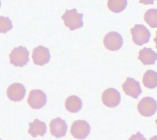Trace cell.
Segmentation results:
<instances>
[{
    "label": "cell",
    "mask_w": 157,
    "mask_h": 140,
    "mask_svg": "<svg viewBox=\"0 0 157 140\" xmlns=\"http://www.w3.org/2000/svg\"><path fill=\"white\" fill-rule=\"evenodd\" d=\"M13 28L12 22L8 17H0V30L1 33L6 34Z\"/></svg>",
    "instance_id": "cell-19"
},
{
    "label": "cell",
    "mask_w": 157,
    "mask_h": 140,
    "mask_svg": "<svg viewBox=\"0 0 157 140\" xmlns=\"http://www.w3.org/2000/svg\"><path fill=\"white\" fill-rule=\"evenodd\" d=\"M129 140H147L143 135L140 132H138L136 134L132 135L129 139Z\"/></svg>",
    "instance_id": "cell-20"
},
{
    "label": "cell",
    "mask_w": 157,
    "mask_h": 140,
    "mask_svg": "<svg viewBox=\"0 0 157 140\" xmlns=\"http://www.w3.org/2000/svg\"><path fill=\"white\" fill-rule=\"evenodd\" d=\"M156 35L155 38L154 39V41L156 43V48L157 49V31L156 32Z\"/></svg>",
    "instance_id": "cell-21"
},
{
    "label": "cell",
    "mask_w": 157,
    "mask_h": 140,
    "mask_svg": "<svg viewBox=\"0 0 157 140\" xmlns=\"http://www.w3.org/2000/svg\"><path fill=\"white\" fill-rule=\"evenodd\" d=\"M7 93L10 100L19 102L22 100L25 96L26 89L24 86L21 83H14L9 86Z\"/></svg>",
    "instance_id": "cell-12"
},
{
    "label": "cell",
    "mask_w": 157,
    "mask_h": 140,
    "mask_svg": "<svg viewBox=\"0 0 157 140\" xmlns=\"http://www.w3.org/2000/svg\"><path fill=\"white\" fill-rule=\"evenodd\" d=\"M127 5L126 0H109L108 2L109 10L116 13L123 11L126 8Z\"/></svg>",
    "instance_id": "cell-17"
},
{
    "label": "cell",
    "mask_w": 157,
    "mask_h": 140,
    "mask_svg": "<svg viewBox=\"0 0 157 140\" xmlns=\"http://www.w3.org/2000/svg\"></svg>",
    "instance_id": "cell-24"
},
{
    "label": "cell",
    "mask_w": 157,
    "mask_h": 140,
    "mask_svg": "<svg viewBox=\"0 0 157 140\" xmlns=\"http://www.w3.org/2000/svg\"><path fill=\"white\" fill-rule=\"evenodd\" d=\"M149 140H157V136H155L151 138Z\"/></svg>",
    "instance_id": "cell-22"
},
{
    "label": "cell",
    "mask_w": 157,
    "mask_h": 140,
    "mask_svg": "<svg viewBox=\"0 0 157 140\" xmlns=\"http://www.w3.org/2000/svg\"><path fill=\"white\" fill-rule=\"evenodd\" d=\"M137 108L141 115L148 117L154 115L156 112L157 103L153 98L145 97L140 101Z\"/></svg>",
    "instance_id": "cell-4"
},
{
    "label": "cell",
    "mask_w": 157,
    "mask_h": 140,
    "mask_svg": "<svg viewBox=\"0 0 157 140\" xmlns=\"http://www.w3.org/2000/svg\"><path fill=\"white\" fill-rule=\"evenodd\" d=\"M29 56L26 48L22 46L15 47L9 55L10 62L16 67H23L29 62Z\"/></svg>",
    "instance_id": "cell-2"
},
{
    "label": "cell",
    "mask_w": 157,
    "mask_h": 140,
    "mask_svg": "<svg viewBox=\"0 0 157 140\" xmlns=\"http://www.w3.org/2000/svg\"><path fill=\"white\" fill-rule=\"evenodd\" d=\"M132 40L136 45L142 46L149 41L151 36L149 30L143 24H136L131 30Z\"/></svg>",
    "instance_id": "cell-3"
},
{
    "label": "cell",
    "mask_w": 157,
    "mask_h": 140,
    "mask_svg": "<svg viewBox=\"0 0 157 140\" xmlns=\"http://www.w3.org/2000/svg\"><path fill=\"white\" fill-rule=\"evenodd\" d=\"M47 101L46 94L40 90H33L29 93L28 103L32 109H39L46 104Z\"/></svg>",
    "instance_id": "cell-6"
},
{
    "label": "cell",
    "mask_w": 157,
    "mask_h": 140,
    "mask_svg": "<svg viewBox=\"0 0 157 140\" xmlns=\"http://www.w3.org/2000/svg\"><path fill=\"white\" fill-rule=\"evenodd\" d=\"M138 59L145 66L153 65L157 60V54L152 49L144 47L139 52Z\"/></svg>",
    "instance_id": "cell-13"
},
{
    "label": "cell",
    "mask_w": 157,
    "mask_h": 140,
    "mask_svg": "<svg viewBox=\"0 0 157 140\" xmlns=\"http://www.w3.org/2000/svg\"><path fill=\"white\" fill-rule=\"evenodd\" d=\"M143 83L145 87L153 89L157 86V72L152 70L146 71L143 77Z\"/></svg>",
    "instance_id": "cell-16"
},
{
    "label": "cell",
    "mask_w": 157,
    "mask_h": 140,
    "mask_svg": "<svg viewBox=\"0 0 157 140\" xmlns=\"http://www.w3.org/2000/svg\"><path fill=\"white\" fill-rule=\"evenodd\" d=\"M90 126L87 122L78 120L75 122L71 127V132L73 137L83 140L90 133Z\"/></svg>",
    "instance_id": "cell-5"
},
{
    "label": "cell",
    "mask_w": 157,
    "mask_h": 140,
    "mask_svg": "<svg viewBox=\"0 0 157 140\" xmlns=\"http://www.w3.org/2000/svg\"><path fill=\"white\" fill-rule=\"evenodd\" d=\"M32 58L35 64L43 66L49 62L51 55L48 48L40 45L33 50Z\"/></svg>",
    "instance_id": "cell-9"
},
{
    "label": "cell",
    "mask_w": 157,
    "mask_h": 140,
    "mask_svg": "<svg viewBox=\"0 0 157 140\" xmlns=\"http://www.w3.org/2000/svg\"><path fill=\"white\" fill-rule=\"evenodd\" d=\"M83 14L77 13V10L74 8L66 10L61 18L64 22L65 25L71 31H73L83 26Z\"/></svg>",
    "instance_id": "cell-1"
},
{
    "label": "cell",
    "mask_w": 157,
    "mask_h": 140,
    "mask_svg": "<svg viewBox=\"0 0 157 140\" xmlns=\"http://www.w3.org/2000/svg\"><path fill=\"white\" fill-rule=\"evenodd\" d=\"M144 19L151 28H157V9L151 8L147 10L145 13Z\"/></svg>",
    "instance_id": "cell-18"
},
{
    "label": "cell",
    "mask_w": 157,
    "mask_h": 140,
    "mask_svg": "<svg viewBox=\"0 0 157 140\" xmlns=\"http://www.w3.org/2000/svg\"><path fill=\"white\" fill-rule=\"evenodd\" d=\"M123 44L122 36L117 32H110L104 39V45L107 49L112 51L120 50Z\"/></svg>",
    "instance_id": "cell-7"
},
{
    "label": "cell",
    "mask_w": 157,
    "mask_h": 140,
    "mask_svg": "<svg viewBox=\"0 0 157 140\" xmlns=\"http://www.w3.org/2000/svg\"><path fill=\"white\" fill-rule=\"evenodd\" d=\"M65 107L66 109L71 113H77L82 109V100L77 96H71L66 99Z\"/></svg>",
    "instance_id": "cell-15"
},
{
    "label": "cell",
    "mask_w": 157,
    "mask_h": 140,
    "mask_svg": "<svg viewBox=\"0 0 157 140\" xmlns=\"http://www.w3.org/2000/svg\"><path fill=\"white\" fill-rule=\"evenodd\" d=\"M121 95L118 91L114 88L105 90L102 95L103 104L109 108L117 106L121 101Z\"/></svg>",
    "instance_id": "cell-8"
},
{
    "label": "cell",
    "mask_w": 157,
    "mask_h": 140,
    "mask_svg": "<svg viewBox=\"0 0 157 140\" xmlns=\"http://www.w3.org/2000/svg\"><path fill=\"white\" fill-rule=\"evenodd\" d=\"M47 126L45 122L36 119L33 122L29 123L28 132L33 137H36L38 135L43 136L46 133Z\"/></svg>",
    "instance_id": "cell-14"
},
{
    "label": "cell",
    "mask_w": 157,
    "mask_h": 140,
    "mask_svg": "<svg viewBox=\"0 0 157 140\" xmlns=\"http://www.w3.org/2000/svg\"><path fill=\"white\" fill-rule=\"evenodd\" d=\"M50 126L51 134L56 138H60L66 135L67 126L65 120L61 118H57L52 120Z\"/></svg>",
    "instance_id": "cell-11"
},
{
    "label": "cell",
    "mask_w": 157,
    "mask_h": 140,
    "mask_svg": "<svg viewBox=\"0 0 157 140\" xmlns=\"http://www.w3.org/2000/svg\"><path fill=\"white\" fill-rule=\"evenodd\" d=\"M122 87L126 95L130 96L134 99H137L139 96L142 93L140 82L134 78L128 77Z\"/></svg>",
    "instance_id": "cell-10"
},
{
    "label": "cell",
    "mask_w": 157,
    "mask_h": 140,
    "mask_svg": "<svg viewBox=\"0 0 157 140\" xmlns=\"http://www.w3.org/2000/svg\"><path fill=\"white\" fill-rule=\"evenodd\" d=\"M155 122H156V124L157 125V119L156 120Z\"/></svg>",
    "instance_id": "cell-23"
}]
</instances>
